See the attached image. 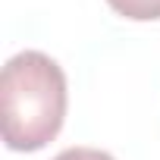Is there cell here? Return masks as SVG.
<instances>
[{
	"label": "cell",
	"instance_id": "2",
	"mask_svg": "<svg viewBox=\"0 0 160 160\" xmlns=\"http://www.w3.org/2000/svg\"><path fill=\"white\" fill-rule=\"evenodd\" d=\"M107 3H110L119 16L135 19V22L160 19V0H107Z\"/></svg>",
	"mask_w": 160,
	"mask_h": 160
},
{
	"label": "cell",
	"instance_id": "1",
	"mask_svg": "<svg viewBox=\"0 0 160 160\" xmlns=\"http://www.w3.org/2000/svg\"><path fill=\"white\" fill-rule=\"evenodd\" d=\"M66 119V75L41 50H22L0 72V132L10 151H41Z\"/></svg>",
	"mask_w": 160,
	"mask_h": 160
},
{
	"label": "cell",
	"instance_id": "3",
	"mask_svg": "<svg viewBox=\"0 0 160 160\" xmlns=\"http://www.w3.org/2000/svg\"><path fill=\"white\" fill-rule=\"evenodd\" d=\"M53 160H113V157L107 151H98V148H66Z\"/></svg>",
	"mask_w": 160,
	"mask_h": 160
}]
</instances>
